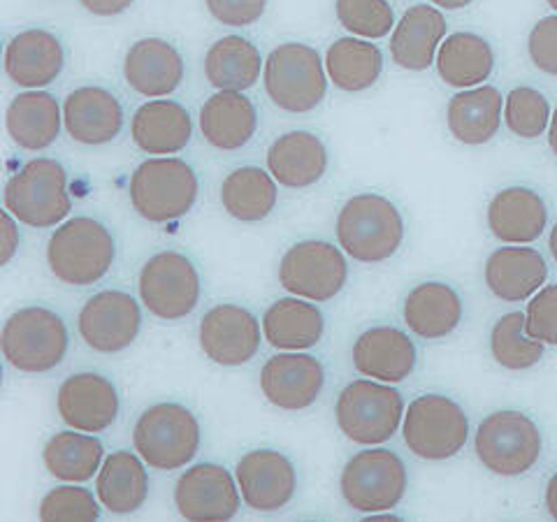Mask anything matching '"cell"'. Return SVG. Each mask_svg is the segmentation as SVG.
Returning <instances> with one entry per match:
<instances>
[{
  "mask_svg": "<svg viewBox=\"0 0 557 522\" xmlns=\"http://www.w3.org/2000/svg\"><path fill=\"white\" fill-rule=\"evenodd\" d=\"M47 268L59 284L91 288L116 265L119 241L108 223L96 216H70L47 239Z\"/></svg>",
  "mask_w": 557,
  "mask_h": 522,
  "instance_id": "obj_1",
  "label": "cell"
},
{
  "mask_svg": "<svg viewBox=\"0 0 557 522\" xmlns=\"http://www.w3.org/2000/svg\"><path fill=\"white\" fill-rule=\"evenodd\" d=\"M73 335L61 311L47 304L14 309L3 323L0 348L8 368L22 376H45L65 362Z\"/></svg>",
  "mask_w": 557,
  "mask_h": 522,
  "instance_id": "obj_2",
  "label": "cell"
},
{
  "mask_svg": "<svg viewBox=\"0 0 557 522\" xmlns=\"http://www.w3.org/2000/svg\"><path fill=\"white\" fill-rule=\"evenodd\" d=\"M335 239L356 263L379 265L395 258L405 247L407 221L391 198L358 194L339 207Z\"/></svg>",
  "mask_w": 557,
  "mask_h": 522,
  "instance_id": "obj_3",
  "label": "cell"
},
{
  "mask_svg": "<svg viewBox=\"0 0 557 522\" xmlns=\"http://www.w3.org/2000/svg\"><path fill=\"white\" fill-rule=\"evenodd\" d=\"M198 198V170L180 156H149L131 174V207L151 225H165L188 216Z\"/></svg>",
  "mask_w": 557,
  "mask_h": 522,
  "instance_id": "obj_4",
  "label": "cell"
},
{
  "mask_svg": "<svg viewBox=\"0 0 557 522\" xmlns=\"http://www.w3.org/2000/svg\"><path fill=\"white\" fill-rule=\"evenodd\" d=\"M133 450L156 472H182L202 450V423L184 402H156L137 415Z\"/></svg>",
  "mask_w": 557,
  "mask_h": 522,
  "instance_id": "obj_5",
  "label": "cell"
},
{
  "mask_svg": "<svg viewBox=\"0 0 557 522\" xmlns=\"http://www.w3.org/2000/svg\"><path fill=\"white\" fill-rule=\"evenodd\" d=\"M409 493V467L397 450L362 446L339 472V495L360 515L393 513Z\"/></svg>",
  "mask_w": 557,
  "mask_h": 522,
  "instance_id": "obj_6",
  "label": "cell"
},
{
  "mask_svg": "<svg viewBox=\"0 0 557 522\" xmlns=\"http://www.w3.org/2000/svg\"><path fill=\"white\" fill-rule=\"evenodd\" d=\"M544 430L520 409H497L481 418L474 430V452L485 472L499 478H520L542 462Z\"/></svg>",
  "mask_w": 557,
  "mask_h": 522,
  "instance_id": "obj_7",
  "label": "cell"
},
{
  "mask_svg": "<svg viewBox=\"0 0 557 522\" xmlns=\"http://www.w3.org/2000/svg\"><path fill=\"white\" fill-rule=\"evenodd\" d=\"M407 399L393 383L360 376L348 381L335 402V423L354 446H386L403 432Z\"/></svg>",
  "mask_w": 557,
  "mask_h": 522,
  "instance_id": "obj_8",
  "label": "cell"
},
{
  "mask_svg": "<svg viewBox=\"0 0 557 522\" xmlns=\"http://www.w3.org/2000/svg\"><path fill=\"white\" fill-rule=\"evenodd\" d=\"M3 209L28 228H57L73 214L70 177L61 161L38 156L16 170L3 188Z\"/></svg>",
  "mask_w": 557,
  "mask_h": 522,
  "instance_id": "obj_9",
  "label": "cell"
},
{
  "mask_svg": "<svg viewBox=\"0 0 557 522\" xmlns=\"http://www.w3.org/2000/svg\"><path fill=\"white\" fill-rule=\"evenodd\" d=\"M202 274L196 260L177 249L149 256L137 274V298L159 323H180L202 302Z\"/></svg>",
  "mask_w": 557,
  "mask_h": 522,
  "instance_id": "obj_10",
  "label": "cell"
},
{
  "mask_svg": "<svg viewBox=\"0 0 557 522\" xmlns=\"http://www.w3.org/2000/svg\"><path fill=\"white\" fill-rule=\"evenodd\" d=\"M325 59L317 47L305 42H282L265 57L263 89L278 112H317L327 96Z\"/></svg>",
  "mask_w": 557,
  "mask_h": 522,
  "instance_id": "obj_11",
  "label": "cell"
},
{
  "mask_svg": "<svg viewBox=\"0 0 557 522\" xmlns=\"http://www.w3.org/2000/svg\"><path fill=\"white\" fill-rule=\"evenodd\" d=\"M472 437V423L465 407L444 393H425L411 399L403 439L411 456L423 462H448L458 458Z\"/></svg>",
  "mask_w": 557,
  "mask_h": 522,
  "instance_id": "obj_12",
  "label": "cell"
},
{
  "mask_svg": "<svg viewBox=\"0 0 557 522\" xmlns=\"http://www.w3.org/2000/svg\"><path fill=\"white\" fill-rule=\"evenodd\" d=\"M339 244L327 239H300L284 251L276 268V282L288 295L311 302L339 298L351 278V265Z\"/></svg>",
  "mask_w": 557,
  "mask_h": 522,
  "instance_id": "obj_13",
  "label": "cell"
},
{
  "mask_svg": "<svg viewBox=\"0 0 557 522\" xmlns=\"http://www.w3.org/2000/svg\"><path fill=\"white\" fill-rule=\"evenodd\" d=\"M145 313L143 302L128 290L104 288L82 304L77 313V335L94 353H124L143 335Z\"/></svg>",
  "mask_w": 557,
  "mask_h": 522,
  "instance_id": "obj_14",
  "label": "cell"
},
{
  "mask_svg": "<svg viewBox=\"0 0 557 522\" xmlns=\"http://www.w3.org/2000/svg\"><path fill=\"white\" fill-rule=\"evenodd\" d=\"M263 341V321L239 302L214 304L198 323L200 351L219 368H244L258 358Z\"/></svg>",
  "mask_w": 557,
  "mask_h": 522,
  "instance_id": "obj_15",
  "label": "cell"
},
{
  "mask_svg": "<svg viewBox=\"0 0 557 522\" xmlns=\"http://www.w3.org/2000/svg\"><path fill=\"white\" fill-rule=\"evenodd\" d=\"M174 509L184 520L228 522L242 511V493L235 472L219 462H194L174 481Z\"/></svg>",
  "mask_w": 557,
  "mask_h": 522,
  "instance_id": "obj_16",
  "label": "cell"
},
{
  "mask_svg": "<svg viewBox=\"0 0 557 522\" xmlns=\"http://www.w3.org/2000/svg\"><path fill=\"white\" fill-rule=\"evenodd\" d=\"M235 478L244 507L256 513H278L298 497V464L284 450L260 446L247 450L235 464Z\"/></svg>",
  "mask_w": 557,
  "mask_h": 522,
  "instance_id": "obj_17",
  "label": "cell"
},
{
  "mask_svg": "<svg viewBox=\"0 0 557 522\" xmlns=\"http://www.w3.org/2000/svg\"><path fill=\"white\" fill-rule=\"evenodd\" d=\"M258 383L270 407L300 413L317 405L325 393L327 368L317 353L278 351L260 368Z\"/></svg>",
  "mask_w": 557,
  "mask_h": 522,
  "instance_id": "obj_18",
  "label": "cell"
},
{
  "mask_svg": "<svg viewBox=\"0 0 557 522\" xmlns=\"http://www.w3.org/2000/svg\"><path fill=\"white\" fill-rule=\"evenodd\" d=\"M124 402L112 376L100 370H77L67 374L57 390V413L65 427L102 434L112 430Z\"/></svg>",
  "mask_w": 557,
  "mask_h": 522,
  "instance_id": "obj_19",
  "label": "cell"
},
{
  "mask_svg": "<svg viewBox=\"0 0 557 522\" xmlns=\"http://www.w3.org/2000/svg\"><path fill=\"white\" fill-rule=\"evenodd\" d=\"M63 126L75 145L108 147L126 128L124 102L108 86H77L63 100Z\"/></svg>",
  "mask_w": 557,
  "mask_h": 522,
  "instance_id": "obj_20",
  "label": "cell"
},
{
  "mask_svg": "<svg viewBox=\"0 0 557 522\" xmlns=\"http://www.w3.org/2000/svg\"><path fill=\"white\" fill-rule=\"evenodd\" d=\"M351 364L360 376L399 386L416 374L418 346L409 330L391 323L370 325L351 346Z\"/></svg>",
  "mask_w": 557,
  "mask_h": 522,
  "instance_id": "obj_21",
  "label": "cell"
},
{
  "mask_svg": "<svg viewBox=\"0 0 557 522\" xmlns=\"http://www.w3.org/2000/svg\"><path fill=\"white\" fill-rule=\"evenodd\" d=\"M65 59V47L57 33L26 28L8 40L3 70L16 89L38 91L63 75Z\"/></svg>",
  "mask_w": 557,
  "mask_h": 522,
  "instance_id": "obj_22",
  "label": "cell"
},
{
  "mask_svg": "<svg viewBox=\"0 0 557 522\" xmlns=\"http://www.w3.org/2000/svg\"><path fill=\"white\" fill-rule=\"evenodd\" d=\"M124 82L147 100L170 98L186 79V61L177 45L165 38H139L124 57Z\"/></svg>",
  "mask_w": 557,
  "mask_h": 522,
  "instance_id": "obj_23",
  "label": "cell"
},
{
  "mask_svg": "<svg viewBox=\"0 0 557 522\" xmlns=\"http://www.w3.org/2000/svg\"><path fill=\"white\" fill-rule=\"evenodd\" d=\"M548 274V260L532 244H502L485 260L483 284L493 298L520 304L546 286Z\"/></svg>",
  "mask_w": 557,
  "mask_h": 522,
  "instance_id": "obj_24",
  "label": "cell"
},
{
  "mask_svg": "<svg viewBox=\"0 0 557 522\" xmlns=\"http://www.w3.org/2000/svg\"><path fill=\"white\" fill-rule=\"evenodd\" d=\"M465 321L462 293L444 278H425L409 288L403 300V323L423 341L450 337Z\"/></svg>",
  "mask_w": 557,
  "mask_h": 522,
  "instance_id": "obj_25",
  "label": "cell"
},
{
  "mask_svg": "<svg viewBox=\"0 0 557 522\" xmlns=\"http://www.w3.org/2000/svg\"><path fill=\"white\" fill-rule=\"evenodd\" d=\"M265 167L278 186L307 190L323 182L330 170V151L319 133L293 128L272 139L265 153Z\"/></svg>",
  "mask_w": 557,
  "mask_h": 522,
  "instance_id": "obj_26",
  "label": "cell"
},
{
  "mask_svg": "<svg viewBox=\"0 0 557 522\" xmlns=\"http://www.w3.org/2000/svg\"><path fill=\"white\" fill-rule=\"evenodd\" d=\"M485 223L502 244H534L548 231L550 209L539 190L513 184L497 190L487 202Z\"/></svg>",
  "mask_w": 557,
  "mask_h": 522,
  "instance_id": "obj_27",
  "label": "cell"
},
{
  "mask_svg": "<svg viewBox=\"0 0 557 522\" xmlns=\"http://www.w3.org/2000/svg\"><path fill=\"white\" fill-rule=\"evenodd\" d=\"M446 35L448 22L444 10L432 3L411 5L391 33V59L407 73H425L437 61Z\"/></svg>",
  "mask_w": 557,
  "mask_h": 522,
  "instance_id": "obj_28",
  "label": "cell"
},
{
  "mask_svg": "<svg viewBox=\"0 0 557 522\" xmlns=\"http://www.w3.org/2000/svg\"><path fill=\"white\" fill-rule=\"evenodd\" d=\"M194 116L186 104L156 98L139 104L131 119L133 145L147 156H177L194 139Z\"/></svg>",
  "mask_w": 557,
  "mask_h": 522,
  "instance_id": "obj_29",
  "label": "cell"
},
{
  "mask_svg": "<svg viewBox=\"0 0 557 522\" xmlns=\"http://www.w3.org/2000/svg\"><path fill=\"white\" fill-rule=\"evenodd\" d=\"M198 128L205 142L223 153L247 147L260 128L256 102L242 91H216L198 112Z\"/></svg>",
  "mask_w": 557,
  "mask_h": 522,
  "instance_id": "obj_30",
  "label": "cell"
},
{
  "mask_svg": "<svg viewBox=\"0 0 557 522\" xmlns=\"http://www.w3.org/2000/svg\"><path fill=\"white\" fill-rule=\"evenodd\" d=\"M260 321H263L265 341L274 351H313L327 333V319L321 304L288 293L284 298H276Z\"/></svg>",
  "mask_w": 557,
  "mask_h": 522,
  "instance_id": "obj_31",
  "label": "cell"
},
{
  "mask_svg": "<svg viewBox=\"0 0 557 522\" xmlns=\"http://www.w3.org/2000/svg\"><path fill=\"white\" fill-rule=\"evenodd\" d=\"M5 130L22 151L38 153L54 147L65 130L63 102L47 89L16 94L5 110Z\"/></svg>",
  "mask_w": 557,
  "mask_h": 522,
  "instance_id": "obj_32",
  "label": "cell"
},
{
  "mask_svg": "<svg viewBox=\"0 0 557 522\" xmlns=\"http://www.w3.org/2000/svg\"><path fill=\"white\" fill-rule=\"evenodd\" d=\"M504 124V98L497 86L453 94L446 104V128L462 147H485L499 135Z\"/></svg>",
  "mask_w": 557,
  "mask_h": 522,
  "instance_id": "obj_33",
  "label": "cell"
},
{
  "mask_svg": "<svg viewBox=\"0 0 557 522\" xmlns=\"http://www.w3.org/2000/svg\"><path fill=\"white\" fill-rule=\"evenodd\" d=\"M94 490L108 513L133 515L151 495L149 464L135 450H114L94 478Z\"/></svg>",
  "mask_w": 557,
  "mask_h": 522,
  "instance_id": "obj_34",
  "label": "cell"
},
{
  "mask_svg": "<svg viewBox=\"0 0 557 522\" xmlns=\"http://www.w3.org/2000/svg\"><path fill=\"white\" fill-rule=\"evenodd\" d=\"M497 65L495 49L491 40L472 30L448 33L440 47L434 70L440 79L456 91L476 89L487 84Z\"/></svg>",
  "mask_w": 557,
  "mask_h": 522,
  "instance_id": "obj_35",
  "label": "cell"
},
{
  "mask_svg": "<svg viewBox=\"0 0 557 522\" xmlns=\"http://www.w3.org/2000/svg\"><path fill=\"white\" fill-rule=\"evenodd\" d=\"M263 67L265 57L256 42L237 33L223 35L209 45L202 61L205 79L216 91H251L263 79Z\"/></svg>",
  "mask_w": 557,
  "mask_h": 522,
  "instance_id": "obj_36",
  "label": "cell"
},
{
  "mask_svg": "<svg viewBox=\"0 0 557 522\" xmlns=\"http://www.w3.org/2000/svg\"><path fill=\"white\" fill-rule=\"evenodd\" d=\"M219 200L233 221L247 225L263 223L278 204V184L268 167L239 165L223 177Z\"/></svg>",
  "mask_w": 557,
  "mask_h": 522,
  "instance_id": "obj_37",
  "label": "cell"
},
{
  "mask_svg": "<svg viewBox=\"0 0 557 522\" xmlns=\"http://www.w3.org/2000/svg\"><path fill=\"white\" fill-rule=\"evenodd\" d=\"M108 458L98 434L79 430H61L51 434L42 446V464L47 474L59 483H91Z\"/></svg>",
  "mask_w": 557,
  "mask_h": 522,
  "instance_id": "obj_38",
  "label": "cell"
},
{
  "mask_svg": "<svg viewBox=\"0 0 557 522\" xmlns=\"http://www.w3.org/2000/svg\"><path fill=\"white\" fill-rule=\"evenodd\" d=\"M325 73L342 94L370 91L383 75V51L376 42L362 38H339L325 51Z\"/></svg>",
  "mask_w": 557,
  "mask_h": 522,
  "instance_id": "obj_39",
  "label": "cell"
},
{
  "mask_svg": "<svg viewBox=\"0 0 557 522\" xmlns=\"http://www.w3.org/2000/svg\"><path fill=\"white\" fill-rule=\"evenodd\" d=\"M493 360L507 372H528L546 356V344L534 339L525 327V311H507L493 323L487 337Z\"/></svg>",
  "mask_w": 557,
  "mask_h": 522,
  "instance_id": "obj_40",
  "label": "cell"
},
{
  "mask_svg": "<svg viewBox=\"0 0 557 522\" xmlns=\"http://www.w3.org/2000/svg\"><path fill=\"white\" fill-rule=\"evenodd\" d=\"M550 119V100L536 86H513L504 96V126L518 139H539L546 135Z\"/></svg>",
  "mask_w": 557,
  "mask_h": 522,
  "instance_id": "obj_41",
  "label": "cell"
},
{
  "mask_svg": "<svg viewBox=\"0 0 557 522\" xmlns=\"http://www.w3.org/2000/svg\"><path fill=\"white\" fill-rule=\"evenodd\" d=\"M102 504L84 483H61L40 499L38 518L45 522H98Z\"/></svg>",
  "mask_w": 557,
  "mask_h": 522,
  "instance_id": "obj_42",
  "label": "cell"
},
{
  "mask_svg": "<svg viewBox=\"0 0 557 522\" xmlns=\"http://www.w3.org/2000/svg\"><path fill=\"white\" fill-rule=\"evenodd\" d=\"M339 26L362 40H383L393 33L397 20L391 0H335Z\"/></svg>",
  "mask_w": 557,
  "mask_h": 522,
  "instance_id": "obj_43",
  "label": "cell"
},
{
  "mask_svg": "<svg viewBox=\"0 0 557 522\" xmlns=\"http://www.w3.org/2000/svg\"><path fill=\"white\" fill-rule=\"evenodd\" d=\"M528 333L546 346H557V284H546L528 300Z\"/></svg>",
  "mask_w": 557,
  "mask_h": 522,
  "instance_id": "obj_44",
  "label": "cell"
},
{
  "mask_svg": "<svg viewBox=\"0 0 557 522\" xmlns=\"http://www.w3.org/2000/svg\"><path fill=\"white\" fill-rule=\"evenodd\" d=\"M528 57L539 73L557 77V14H548L532 26Z\"/></svg>",
  "mask_w": 557,
  "mask_h": 522,
  "instance_id": "obj_45",
  "label": "cell"
},
{
  "mask_svg": "<svg viewBox=\"0 0 557 522\" xmlns=\"http://www.w3.org/2000/svg\"><path fill=\"white\" fill-rule=\"evenodd\" d=\"M209 14L228 28H247L265 16L268 0H205Z\"/></svg>",
  "mask_w": 557,
  "mask_h": 522,
  "instance_id": "obj_46",
  "label": "cell"
},
{
  "mask_svg": "<svg viewBox=\"0 0 557 522\" xmlns=\"http://www.w3.org/2000/svg\"><path fill=\"white\" fill-rule=\"evenodd\" d=\"M20 221H16L8 209H3V216H0V235H3V241H0V265L8 268L14 256L20 253L22 247V231H20Z\"/></svg>",
  "mask_w": 557,
  "mask_h": 522,
  "instance_id": "obj_47",
  "label": "cell"
},
{
  "mask_svg": "<svg viewBox=\"0 0 557 522\" xmlns=\"http://www.w3.org/2000/svg\"><path fill=\"white\" fill-rule=\"evenodd\" d=\"M135 0H79V5L94 14V16H102V20H112V16L124 14L126 10L133 8Z\"/></svg>",
  "mask_w": 557,
  "mask_h": 522,
  "instance_id": "obj_48",
  "label": "cell"
},
{
  "mask_svg": "<svg viewBox=\"0 0 557 522\" xmlns=\"http://www.w3.org/2000/svg\"><path fill=\"white\" fill-rule=\"evenodd\" d=\"M544 507L553 520H557V472L548 478L544 490Z\"/></svg>",
  "mask_w": 557,
  "mask_h": 522,
  "instance_id": "obj_49",
  "label": "cell"
},
{
  "mask_svg": "<svg viewBox=\"0 0 557 522\" xmlns=\"http://www.w3.org/2000/svg\"><path fill=\"white\" fill-rule=\"evenodd\" d=\"M430 3L444 12H458V10H465L472 5L474 0H430Z\"/></svg>",
  "mask_w": 557,
  "mask_h": 522,
  "instance_id": "obj_50",
  "label": "cell"
},
{
  "mask_svg": "<svg viewBox=\"0 0 557 522\" xmlns=\"http://www.w3.org/2000/svg\"><path fill=\"white\" fill-rule=\"evenodd\" d=\"M546 137H548V149L557 159V108H553V119H550V126H548Z\"/></svg>",
  "mask_w": 557,
  "mask_h": 522,
  "instance_id": "obj_51",
  "label": "cell"
},
{
  "mask_svg": "<svg viewBox=\"0 0 557 522\" xmlns=\"http://www.w3.org/2000/svg\"><path fill=\"white\" fill-rule=\"evenodd\" d=\"M548 251H550L553 260L557 263V223H553V228L548 233Z\"/></svg>",
  "mask_w": 557,
  "mask_h": 522,
  "instance_id": "obj_52",
  "label": "cell"
},
{
  "mask_svg": "<svg viewBox=\"0 0 557 522\" xmlns=\"http://www.w3.org/2000/svg\"><path fill=\"white\" fill-rule=\"evenodd\" d=\"M546 5L557 14V0H546Z\"/></svg>",
  "mask_w": 557,
  "mask_h": 522,
  "instance_id": "obj_53",
  "label": "cell"
}]
</instances>
